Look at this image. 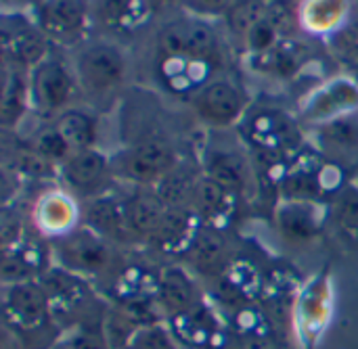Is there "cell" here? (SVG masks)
<instances>
[{
    "label": "cell",
    "mask_w": 358,
    "mask_h": 349,
    "mask_svg": "<svg viewBox=\"0 0 358 349\" xmlns=\"http://www.w3.org/2000/svg\"><path fill=\"white\" fill-rule=\"evenodd\" d=\"M82 224L92 228L96 235L105 237L111 243L132 241V235H130L128 222H126V214H124V201L109 193L84 201Z\"/></svg>",
    "instance_id": "603a6c76"
},
{
    "label": "cell",
    "mask_w": 358,
    "mask_h": 349,
    "mask_svg": "<svg viewBox=\"0 0 358 349\" xmlns=\"http://www.w3.org/2000/svg\"><path fill=\"white\" fill-rule=\"evenodd\" d=\"M275 0H237L224 17V23L233 36L241 42L243 38L268 15Z\"/></svg>",
    "instance_id": "1f68e13d"
},
{
    "label": "cell",
    "mask_w": 358,
    "mask_h": 349,
    "mask_svg": "<svg viewBox=\"0 0 358 349\" xmlns=\"http://www.w3.org/2000/svg\"><path fill=\"white\" fill-rule=\"evenodd\" d=\"M327 218L329 207H325V203L313 201H281L275 211L279 232L294 245H306L315 241L321 235Z\"/></svg>",
    "instance_id": "2e32d148"
},
{
    "label": "cell",
    "mask_w": 358,
    "mask_h": 349,
    "mask_svg": "<svg viewBox=\"0 0 358 349\" xmlns=\"http://www.w3.org/2000/svg\"><path fill=\"white\" fill-rule=\"evenodd\" d=\"M157 77L164 84V88L180 96L185 101H191L208 82H212L216 75L224 73L222 59H201V57H157Z\"/></svg>",
    "instance_id": "4fadbf2b"
},
{
    "label": "cell",
    "mask_w": 358,
    "mask_h": 349,
    "mask_svg": "<svg viewBox=\"0 0 358 349\" xmlns=\"http://www.w3.org/2000/svg\"><path fill=\"white\" fill-rule=\"evenodd\" d=\"M355 0H300L296 19L302 31L317 38H336L350 23Z\"/></svg>",
    "instance_id": "ac0fdd59"
},
{
    "label": "cell",
    "mask_w": 358,
    "mask_h": 349,
    "mask_svg": "<svg viewBox=\"0 0 358 349\" xmlns=\"http://www.w3.org/2000/svg\"><path fill=\"white\" fill-rule=\"evenodd\" d=\"M357 184H358V182H357Z\"/></svg>",
    "instance_id": "f35d334b"
},
{
    "label": "cell",
    "mask_w": 358,
    "mask_h": 349,
    "mask_svg": "<svg viewBox=\"0 0 358 349\" xmlns=\"http://www.w3.org/2000/svg\"><path fill=\"white\" fill-rule=\"evenodd\" d=\"M201 220L191 207H168L149 243L166 255H185Z\"/></svg>",
    "instance_id": "4316f807"
},
{
    "label": "cell",
    "mask_w": 358,
    "mask_h": 349,
    "mask_svg": "<svg viewBox=\"0 0 358 349\" xmlns=\"http://www.w3.org/2000/svg\"><path fill=\"white\" fill-rule=\"evenodd\" d=\"M182 258L187 266L197 274L220 276L229 268L231 260V247L227 237L222 235V228L201 222Z\"/></svg>",
    "instance_id": "44dd1931"
},
{
    "label": "cell",
    "mask_w": 358,
    "mask_h": 349,
    "mask_svg": "<svg viewBox=\"0 0 358 349\" xmlns=\"http://www.w3.org/2000/svg\"><path fill=\"white\" fill-rule=\"evenodd\" d=\"M34 228L50 241H57L82 224V205L67 188L44 191L31 207Z\"/></svg>",
    "instance_id": "9a60e30c"
},
{
    "label": "cell",
    "mask_w": 358,
    "mask_h": 349,
    "mask_svg": "<svg viewBox=\"0 0 358 349\" xmlns=\"http://www.w3.org/2000/svg\"><path fill=\"white\" fill-rule=\"evenodd\" d=\"M27 142L31 144V149L36 153H40L46 161H50L57 168H61V163L71 155L69 144L63 140V136L59 134V130L50 121L40 126Z\"/></svg>",
    "instance_id": "d6a6232c"
},
{
    "label": "cell",
    "mask_w": 358,
    "mask_h": 349,
    "mask_svg": "<svg viewBox=\"0 0 358 349\" xmlns=\"http://www.w3.org/2000/svg\"><path fill=\"white\" fill-rule=\"evenodd\" d=\"M329 220L344 239L358 243V184H346L331 199Z\"/></svg>",
    "instance_id": "4dcf8cb0"
},
{
    "label": "cell",
    "mask_w": 358,
    "mask_h": 349,
    "mask_svg": "<svg viewBox=\"0 0 358 349\" xmlns=\"http://www.w3.org/2000/svg\"><path fill=\"white\" fill-rule=\"evenodd\" d=\"M235 2L237 0H176V4L182 8V13L195 15V17H201L208 21H214L218 17L224 19Z\"/></svg>",
    "instance_id": "e575fe53"
},
{
    "label": "cell",
    "mask_w": 358,
    "mask_h": 349,
    "mask_svg": "<svg viewBox=\"0 0 358 349\" xmlns=\"http://www.w3.org/2000/svg\"><path fill=\"white\" fill-rule=\"evenodd\" d=\"M59 176L63 180V188L86 201L105 195L109 182L115 178V172H113L111 157L94 147V149L71 153L61 163Z\"/></svg>",
    "instance_id": "7c38bea8"
},
{
    "label": "cell",
    "mask_w": 358,
    "mask_h": 349,
    "mask_svg": "<svg viewBox=\"0 0 358 349\" xmlns=\"http://www.w3.org/2000/svg\"><path fill=\"white\" fill-rule=\"evenodd\" d=\"M189 105L195 117L212 130H229L239 126L250 109L245 90L227 73H220L208 82L189 101Z\"/></svg>",
    "instance_id": "ba28073f"
},
{
    "label": "cell",
    "mask_w": 358,
    "mask_h": 349,
    "mask_svg": "<svg viewBox=\"0 0 358 349\" xmlns=\"http://www.w3.org/2000/svg\"><path fill=\"white\" fill-rule=\"evenodd\" d=\"M29 90L31 111L46 121L78 105V98H82L71 61L55 50L29 71Z\"/></svg>",
    "instance_id": "7a4b0ae2"
},
{
    "label": "cell",
    "mask_w": 358,
    "mask_h": 349,
    "mask_svg": "<svg viewBox=\"0 0 358 349\" xmlns=\"http://www.w3.org/2000/svg\"><path fill=\"white\" fill-rule=\"evenodd\" d=\"M344 40H346V50L358 61V23L352 25V34H346Z\"/></svg>",
    "instance_id": "8d00e7d4"
},
{
    "label": "cell",
    "mask_w": 358,
    "mask_h": 349,
    "mask_svg": "<svg viewBox=\"0 0 358 349\" xmlns=\"http://www.w3.org/2000/svg\"><path fill=\"white\" fill-rule=\"evenodd\" d=\"M38 281L42 283L48 295V302L57 320L63 316H76L78 312L88 308V304L92 302V291L86 279L73 272H67L59 266H50Z\"/></svg>",
    "instance_id": "d6986e66"
},
{
    "label": "cell",
    "mask_w": 358,
    "mask_h": 349,
    "mask_svg": "<svg viewBox=\"0 0 358 349\" xmlns=\"http://www.w3.org/2000/svg\"><path fill=\"white\" fill-rule=\"evenodd\" d=\"M31 15L50 44L59 48L76 50L94 27L90 0H42Z\"/></svg>",
    "instance_id": "52a82bcc"
},
{
    "label": "cell",
    "mask_w": 358,
    "mask_h": 349,
    "mask_svg": "<svg viewBox=\"0 0 358 349\" xmlns=\"http://www.w3.org/2000/svg\"><path fill=\"white\" fill-rule=\"evenodd\" d=\"M42 0H2V10H21L31 13Z\"/></svg>",
    "instance_id": "d590c367"
},
{
    "label": "cell",
    "mask_w": 358,
    "mask_h": 349,
    "mask_svg": "<svg viewBox=\"0 0 358 349\" xmlns=\"http://www.w3.org/2000/svg\"><path fill=\"white\" fill-rule=\"evenodd\" d=\"M48 121L59 130L63 140L69 144L71 153L96 147V140H99V115L92 111V107L73 105V107L65 109L63 113H59L57 117H52Z\"/></svg>",
    "instance_id": "f1b7e54d"
},
{
    "label": "cell",
    "mask_w": 358,
    "mask_h": 349,
    "mask_svg": "<svg viewBox=\"0 0 358 349\" xmlns=\"http://www.w3.org/2000/svg\"><path fill=\"white\" fill-rule=\"evenodd\" d=\"M237 199L239 197L233 191H229L227 186H222L220 182L212 180L210 176H206L201 172V176H199V180L195 184L189 207L195 211V216L203 224L222 228L231 220V216L235 214Z\"/></svg>",
    "instance_id": "484cf974"
},
{
    "label": "cell",
    "mask_w": 358,
    "mask_h": 349,
    "mask_svg": "<svg viewBox=\"0 0 358 349\" xmlns=\"http://www.w3.org/2000/svg\"><path fill=\"white\" fill-rule=\"evenodd\" d=\"M4 318L6 325L19 337H31L46 331L55 318L48 295L42 283L25 281L15 285H4Z\"/></svg>",
    "instance_id": "8fae6325"
},
{
    "label": "cell",
    "mask_w": 358,
    "mask_h": 349,
    "mask_svg": "<svg viewBox=\"0 0 358 349\" xmlns=\"http://www.w3.org/2000/svg\"><path fill=\"white\" fill-rule=\"evenodd\" d=\"M357 111L358 82L350 75H338L304 98V103L300 105V119L302 124H310L313 128Z\"/></svg>",
    "instance_id": "5bb4252c"
},
{
    "label": "cell",
    "mask_w": 358,
    "mask_h": 349,
    "mask_svg": "<svg viewBox=\"0 0 358 349\" xmlns=\"http://www.w3.org/2000/svg\"><path fill=\"white\" fill-rule=\"evenodd\" d=\"M155 304L170 316L172 320L193 312L201 306V293L187 270L182 268H166L157 276Z\"/></svg>",
    "instance_id": "d4e9b609"
},
{
    "label": "cell",
    "mask_w": 358,
    "mask_h": 349,
    "mask_svg": "<svg viewBox=\"0 0 358 349\" xmlns=\"http://www.w3.org/2000/svg\"><path fill=\"white\" fill-rule=\"evenodd\" d=\"M203 174L220 182L237 197H243L252 186V161L245 151L233 144H214L206 149Z\"/></svg>",
    "instance_id": "e0dca14e"
},
{
    "label": "cell",
    "mask_w": 358,
    "mask_h": 349,
    "mask_svg": "<svg viewBox=\"0 0 358 349\" xmlns=\"http://www.w3.org/2000/svg\"><path fill=\"white\" fill-rule=\"evenodd\" d=\"M313 140L323 157L340 165L344 161L358 159V111L321 126H313Z\"/></svg>",
    "instance_id": "cb8c5ba5"
},
{
    "label": "cell",
    "mask_w": 358,
    "mask_h": 349,
    "mask_svg": "<svg viewBox=\"0 0 358 349\" xmlns=\"http://www.w3.org/2000/svg\"><path fill=\"white\" fill-rule=\"evenodd\" d=\"M31 111L29 71L4 65V84L0 94V121L4 130H17Z\"/></svg>",
    "instance_id": "83f0119b"
},
{
    "label": "cell",
    "mask_w": 358,
    "mask_h": 349,
    "mask_svg": "<svg viewBox=\"0 0 358 349\" xmlns=\"http://www.w3.org/2000/svg\"><path fill=\"white\" fill-rule=\"evenodd\" d=\"M71 65L88 107L109 105L126 84L128 59L122 46L111 38L90 36L73 50Z\"/></svg>",
    "instance_id": "6da1fadb"
},
{
    "label": "cell",
    "mask_w": 358,
    "mask_h": 349,
    "mask_svg": "<svg viewBox=\"0 0 358 349\" xmlns=\"http://www.w3.org/2000/svg\"><path fill=\"white\" fill-rule=\"evenodd\" d=\"M122 201L132 239L149 241L168 211L166 201L153 186H134L126 197H122Z\"/></svg>",
    "instance_id": "7402d4cb"
},
{
    "label": "cell",
    "mask_w": 358,
    "mask_h": 349,
    "mask_svg": "<svg viewBox=\"0 0 358 349\" xmlns=\"http://www.w3.org/2000/svg\"><path fill=\"white\" fill-rule=\"evenodd\" d=\"M239 128L245 132L243 136L250 149L271 157H281L287 151H294L302 140L298 119L275 105L250 107Z\"/></svg>",
    "instance_id": "277c9868"
},
{
    "label": "cell",
    "mask_w": 358,
    "mask_h": 349,
    "mask_svg": "<svg viewBox=\"0 0 358 349\" xmlns=\"http://www.w3.org/2000/svg\"><path fill=\"white\" fill-rule=\"evenodd\" d=\"M0 38L4 65L27 71L42 63L55 48L44 31L38 27L34 15L21 10H2Z\"/></svg>",
    "instance_id": "30bf717a"
},
{
    "label": "cell",
    "mask_w": 358,
    "mask_h": 349,
    "mask_svg": "<svg viewBox=\"0 0 358 349\" xmlns=\"http://www.w3.org/2000/svg\"><path fill=\"white\" fill-rule=\"evenodd\" d=\"M254 69H260L262 73L281 77V80H289L294 77L304 65H306V48L292 40L285 38L283 42H279L273 50L250 59Z\"/></svg>",
    "instance_id": "f546056e"
},
{
    "label": "cell",
    "mask_w": 358,
    "mask_h": 349,
    "mask_svg": "<svg viewBox=\"0 0 358 349\" xmlns=\"http://www.w3.org/2000/svg\"><path fill=\"white\" fill-rule=\"evenodd\" d=\"M65 349H67V348H65Z\"/></svg>",
    "instance_id": "ab89813d"
},
{
    "label": "cell",
    "mask_w": 358,
    "mask_h": 349,
    "mask_svg": "<svg viewBox=\"0 0 358 349\" xmlns=\"http://www.w3.org/2000/svg\"><path fill=\"white\" fill-rule=\"evenodd\" d=\"M153 4H162V2H176V0H151Z\"/></svg>",
    "instance_id": "74e56055"
},
{
    "label": "cell",
    "mask_w": 358,
    "mask_h": 349,
    "mask_svg": "<svg viewBox=\"0 0 358 349\" xmlns=\"http://www.w3.org/2000/svg\"><path fill=\"white\" fill-rule=\"evenodd\" d=\"M67 349H113L105 333V322H80L65 343Z\"/></svg>",
    "instance_id": "836d02e7"
},
{
    "label": "cell",
    "mask_w": 358,
    "mask_h": 349,
    "mask_svg": "<svg viewBox=\"0 0 358 349\" xmlns=\"http://www.w3.org/2000/svg\"><path fill=\"white\" fill-rule=\"evenodd\" d=\"M50 243H52L50 255L55 258V266L73 272L82 279L103 276L111 272L115 264L111 241L96 235L92 228L84 224H80L69 235Z\"/></svg>",
    "instance_id": "3957f363"
},
{
    "label": "cell",
    "mask_w": 358,
    "mask_h": 349,
    "mask_svg": "<svg viewBox=\"0 0 358 349\" xmlns=\"http://www.w3.org/2000/svg\"><path fill=\"white\" fill-rule=\"evenodd\" d=\"M92 21L107 34L130 36L143 29L153 17L151 0H90Z\"/></svg>",
    "instance_id": "ffe728a7"
},
{
    "label": "cell",
    "mask_w": 358,
    "mask_h": 349,
    "mask_svg": "<svg viewBox=\"0 0 358 349\" xmlns=\"http://www.w3.org/2000/svg\"><path fill=\"white\" fill-rule=\"evenodd\" d=\"M111 161L115 178L132 186H155L178 165V155L166 138L149 136L130 144Z\"/></svg>",
    "instance_id": "8992f818"
},
{
    "label": "cell",
    "mask_w": 358,
    "mask_h": 349,
    "mask_svg": "<svg viewBox=\"0 0 358 349\" xmlns=\"http://www.w3.org/2000/svg\"><path fill=\"white\" fill-rule=\"evenodd\" d=\"M346 186L342 165L327 157H306L292 163L281 180V201L325 203Z\"/></svg>",
    "instance_id": "9c48e42d"
},
{
    "label": "cell",
    "mask_w": 358,
    "mask_h": 349,
    "mask_svg": "<svg viewBox=\"0 0 358 349\" xmlns=\"http://www.w3.org/2000/svg\"><path fill=\"white\" fill-rule=\"evenodd\" d=\"M157 57H201L222 59L220 36L212 21L187 15L166 21L155 36Z\"/></svg>",
    "instance_id": "5b68a950"
}]
</instances>
